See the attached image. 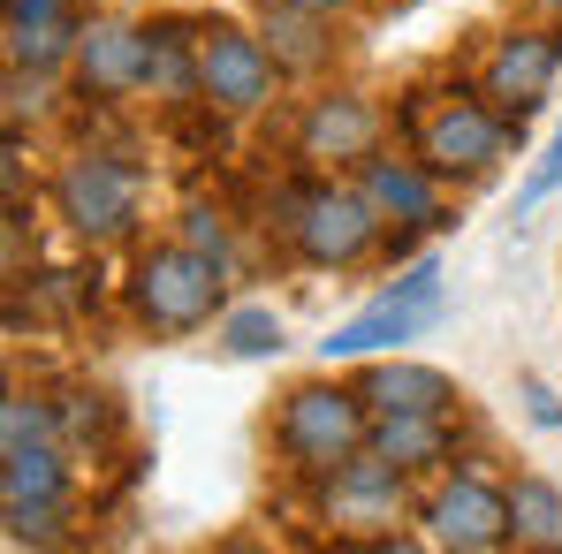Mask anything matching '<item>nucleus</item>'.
<instances>
[{
  "label": "nucleus",
  "mask_w": 562,
  "mask_h": 554,
  "mask_svg": "<svg viewBox=\"0 0 562 554\" xmlns=\"http://www.w3.org/2000/svg\"><path fill=\"white\" fill-rule=\"evenodd\" d=\"M509 540L562 554V486H548V478H517L509 486Z\"/></svg>",
  "instance_id": "17"
},
{
  "label": "nucleus",
  "mask_w": 562,
  "mask_h": 554,
  "mask_svg": "<svg viewBox=\"0 0 562 554\" xmlns=\"http://www.w3.org/2000/svg\"><path fill=\"white\" fill-rule=\"evenodd\" d=\"M548 8H562V0H548Z\"/></svg>",
  "instance_id": "27"
},
{
  "label": "nucleus",
  "mask_w": 562,
  "mask_h": 554,
  "mask_svg": "<svg viewBox=\"0 0 562 554\" xmlns=\"http://www.w3.org/2000/svg\"><path fill=\"white\" fill-rule=\"evenodd\" d=\"M85 23H8V61L15 69H54L61 54H77Z\"/></svg>",
  "instance_id": "20"
},
{
  "label": "nucleus",
  "mask_w": 562,
  "mask_h": 554,
  "mask_svg": "<svg viewBox=\"0 0 562 554\" xmlns=\"http://www.w3.org/2000/svg\"><path fill=\"white\" fill-rule=\"evenodd\" d=\"M418 160H426L434 176H486V168L502 160V122H494L479 99H449V106L426 122Z\"/></svg>",
  "instance_id": "9"
},
{
  "label": "nucleus",
  "mask_w": 562,
  "mask_h": 554,
  "mask_svg": "<svg viewBox=\"0 0 562 554\" xmlns=\"http://www.w3.org/2000/svg\"><path fill=\"white\" fill-rule=\"evenodd\" d=\"M54 205H61V221H69L85 244H114V236H130V221H137V168H122L114 152H77V160L54 176Z\"/></svg>",
  "instance_id": "5"
},
{
  "label": "nucleus",
  "mask_w": 562,
  "mask_h": 554,
  "mask_svg": "<svg viewBox=\"0 0 562 554\" xmlns=\"http://www.w3.org/2000/svg\"><path fill=\"white\" fill-rule=\"evenodd\" d=\"M8 23H77V0H8Z\"/></svg>",
  "instance_id": "25"
},
{
  "label": "nucleus",
  "mask_w": 562,
  "mask_h": 554,
  "mask_svg": "<svg viewBox=\"0 0 562 554\" xmlns=\"http://www.w3.org/2000/svg\"><path fill=\"white\" fill-rule=\"evenodd\" d=\"M366 197H373L380 213H395V221H411V228H426V221H441V176L426 168V160H366Z\"/></svg>",
  "instance_id": "13"
},
{
  "label": "nucleus",
  "mask_w": 562,
  "mask_h": 554,
  "mask_svg": "<svg viewBox=\"0 0 562 554\" xmlns=\"http://www.w3.org/2000/svg\"><path fill=\"white\" fill-rule=\"evenodd\" d=\"M517 395H525V418H532L540 433H562V403H555V387H548V380H532V372H525V380H517Z\"/></svg>",
  "instance_id": "23"
},
{
  "label": "nucleus",
  "mask_w": 562,
  "mask_h": 554,
  "mask_svg": "<svg viewBox=\"0 0 562 554\" xmlns=\"http://www.w3.org/2000/svg\"><path fill=\"white\" fill-rule=\"evenodd\" d=\"M555 69H562V31H517V38H502L494 61H486V99L509 106V114H525L532 99H548Z\"/></svg>",
  "instance_id": "11"
},
{
  "label": "nucleus",
  "mask_w": 562,
  "mask_h": 554,
  "mask_svg": "<svg viewBox=\"0 0 562 554\" xmlns=\"http://www.w3.org/2000/svg\"><path fill=\"white\" fill-rule=\"evenodd\" d=\"M0 494H8V501H46V509H61L69 471H61V456H54V441L8 449V478H0Z\"/></svg>",
  "instance_id": "18"
},
{
  "label": "nucleus",
  "mask_w": 562,
  "mask_h": 554,
  "mask_svg": "<svg viewBox=\"0 0 562 554\" xmlns=\"http://www.w3.org/2000/svg\"><path fill=\"white\" fill-rule=\"evenodd\" d=\"M213 342H221V358H274L281 342H289V327H281L274 304H236Z\"/></svg>",
  "instance_id": "19"
},
{
  "label": "nucleus",
  "mask_w": 562,
  "mask_h": 554,
  "mask_svg": "<svg viewBox=\"0 0 562 554\" xmlns=\"http://www.w3.org/2000/svg\"><path fill=\"white\" fill-rule=\"evenodd\" d=\"M366 395H342V387H296L274 418V441L296 471H342V463L366 449Z\"/></svg>",
  "instance_id": "3"
},
{
  "label": "nucleus",
  "mask_w": 562,
  "mask_h": 554,
  "mask_svg": "<svg viewBox=\"0 0 562 554\" xmlns=\"http://www.w3.org/2000/svg\"><path fill=\"white\" fill-rule=\"evenodd\" d=\"M296 152L304 160H373L380 152V106L358 92H335V99H312L304 129H296Z\"/></svg>",
  "instance_id": "10"
},
{
  "label": "nucleus",
  "mask_w": 562,
  "mask_h": 554,
  "mask_svg": "<svg viewBox=\"0 0 562 554\" xmlns=\"http://www.w3.org/2000/svg\"><path fill=\"white\" fill-rule=\"evenodd\" d=\"M221 281H228V267H221L213 251H198V244H160V251L137 259L130 304H137L145 327L190 335V327H205V319L221 312Z\"/></svg>",
  "instance_id": "1"
},
{
  "label": "nucleus",
  "mask_w": 562,
  "mask_h": 554,
  "mask_svg": "<svg viewBox=\"0 0 562 554\" xmlns=\"http://www.w3.org/2000/svg\"><path fill=\"white\" fill-rule=\"evenodd\" d=\"M358 395L373 403V410H457V380L434 365H411V358H387V365H373L366 380H358Z\"/></svg>",
  "instance_id": "14"
},
{
  "label": "nucleus",
  "mask_w": 562,
  "mask_h": 554,
  "mask_svg": "<svg viewBox=\"0 0 562 554\" xmlns=\"http://www.w3.org/2000/svg\"><path fill=\"white\" fill-rule=\"evenodd\" d=\"M441 304H449V296H441V259H418L395 289H380L358 319H342V327L319 342V358H327V365H350V358H380V350H395V342H418V335L441 319Z\"/></svg>",
  "instance_id": "2"
},
{
  "label": "nucleus",
  "mask_w": 562,
  "mask_h": 554,
  "mask_svg": "<svg viewBox=\"0 0 562 554\" xmlns=\"http://www.w3.org/2000/svg\"><path fill=\"white\" fill-rule=\"evenodd\" d=\"M77 84L92 99H130L137 84H153V31L137 23H114V15H92L77 31Z\"/></svg>",
  "instance_id": "7"
},
{
  "label": "nucleus",
  "mask_w": 562,
  "mask_h": 554,
  "mask_svg": "<svg viewBox=\"0 0 562 554\" xmlns=\"http://www.w3.org/2000/svg\"><path fill=\"white\" fill-rule=\"evenodd\" d=\"M426 532L434 547H457V554H486L509 540V486H479V478H449L434 501H426Z\"/></svg>",
  "instance_id": "8"
},
{
  "label": "nucleus",
  "mask_w": 562,
  "mask_h": 554,
  "mask_svg": "<svg viewBox=\"0 0 562 554\" xmlns=\"http://www.w3.org/2000/svg\"><path fill=\"white\" fill-rule=\"evenodd\" d=\"M267 54H274L281 69H319V61H335V38H327V15L319 8H289V0H267Z\"/></svg>",
  "instance_id": "16"
},
{
  "label": "nucleus",
  "mask_w": 562,
  "mask_h": 554,
  "mask_svg": "<svg viewBox=\"0 0 562 554\" xmlns=\"http://www.w3.org/2000/svg\"><path fill=\"white\" fill-rule=\"evenodd\" d=\"M366 449H380V456L403 463V471H426V463L449 456V418L441 410H373Z\"/></svg>",
  "instance_id": "15"
},
{
  "label": "nucleus",
  "mask_w": 562,
  "mask_h": 554,
  "mask_svg": "<svg viewBox=\"0 0 562 554\" xmlns=\"http://www.w3.org/2000/svg\"><path fill=\"white\" fill-rule=\"evenodd\" d=\"M289 236H296V251L312 267H350V259H366L380 244V205L366 197V183L358 190H312V197H296Z\"/></svg>",
  "instance_id": "6"
},
{
  "label": "nucleus",
  "mask_w": 562,
  "mask_h": 554,
  "mask_svg": "<svg viewBox=\"0 0 562 554\" xmlns=\"http://www.w3.org/2000/svg\"><path fill=\"white\" fill-rule=\"evenodd\" d=\"M289 8H319V15H335V8H342V0H289Z\"/></svg>",
  "instance_id": "26"
},
{
  "label": "nucleus",
  "mask_w": 562,
  "mask_h": 554,
  "mask_svg": "<svg viewBox=\"0 0 562 554\" xmlns=\"http://www.w3.org/2000/svg\"><path fill=\"white\" fill-rule=\"evenodd\" d=\"M555 190H562V122H555V137H548V152H540V168L525 176V190H517V221H525V213H540Z\"/></svg>",
  "instance_id": "21"
},
{
  "label": "nucleus",
  "mask_w": 562,
  "mask_h": 554,
  "mask_svg": "<svg viewBox=\"0 0 562 554\" xmlns=\"http://www.w3.org/2000/svg\"><path fill=\"white\" fill-rule=\"evenodd\" d=\"M395 509H403V463H387L380 449H358L342 471H327L335 524H395Z\"/></svg>",
  "instance_id": "12"
},
{
  "label": "nucleus",
  "mask_w": 562,
  "mask_h": 554,
  "mask_svg": "<svg viewBox=\"0 0 562 554\" xmlns=\"http://www.w3.org/2000/svg\"><path fill=\"white\" fill-rule=\"evenodd\" d=\"M274 69L267 38H251L244 23H198V99H213L221 114H259L274 99Z\"/></svg>",
  "instance_id": "4"
},
{
  "label": "nucleus",
  "mask_w": 562,
  "mask_h": 554,
  "mask_svg": "<svg viewBox=\"0 0 562 554\" xmlns=\"http://www.w3.org/2000/svg\"><path fill=\"white\" fill-rule=\"evenodd\" d=\"M183 244H198V251H228V228H221V213H205V205H190V221H183Z\"/></svg>",
  "instance_id": "24"
},
{
  "label": "nucleus",
  "mask_w": 562,
  "mask_h": 554,
  "mask_svg": "<svg viewBox=\"0 0 562 554\" xmlns=\"http://www.w3.org/2000/svg\"><path fill=\"white\" fill-rule=\"evenodd\" d=\"M0 433H8V449L54 441V410H46V403H31V395H15V403H8V418H0Z\"/></svg>",
  "instance_id": "22"
}]
</instances>
